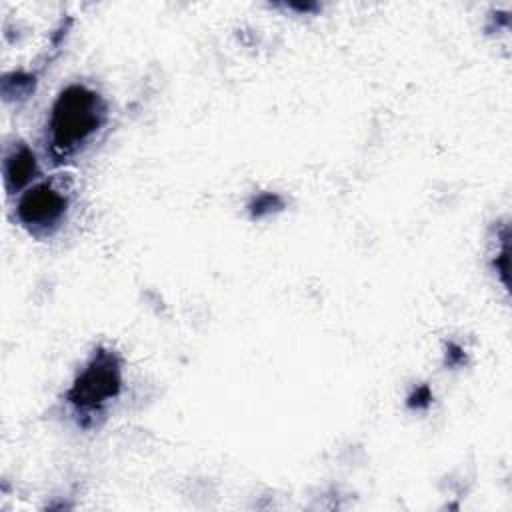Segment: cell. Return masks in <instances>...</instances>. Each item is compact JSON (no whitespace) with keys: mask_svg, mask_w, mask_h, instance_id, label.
Here are the masks:
<instances>
[{"mask_svg":"<svg viewBox=\"0 0 512 512\" xmlns=\"http://www.w3.org/2000/svg\"><path fill=\"white\" fill-rule=\"evenodd\" d=\"M108 122V102L84 82L64 86L46 122V154L54 164L78 156Z\"/></svg>","mask_w":512,"mask_h":512,"instance_id":"cell-1","label":"cell"},{"mask_svg":"<svg viewBox=\"0 0 512 512\" xmlns=\"http://www.w3.org/2000/svg\"><path fill=\"white\" fill-rule=\"evenodd\" d=\"M122 390V364L114 350L98 346L74 376L64 400L82 420L100 416Z\"/></svg>","mask_w":512,"mask_h":512,"instance_id":"cell-2","label":"cell"},{"mask_svg":"<svg viewBox=\"0 0 512 512\" xmlns=\"http://www.w3.org/2000/svg\"><path fill=\"white\" fill-rule=\"evenodd\" d=\"M70 206V184L62 176L34 182L20 192L14 216L32 236H50L62 224Z\"/></svg>","mask_w":512,"mask_h":512,"instance_id":"cell-3","label":"cell"},{"mask_svg":"<svg viewBox=\"0 0 512 512\" xmlns=\"http://www.w3.org/2000/svg\"><path fill=\"white\" fill-rule=\"evenodd\" d=\"M2 174H4L6 192L10 196L20 194V190H26L28 186H32V182L38 174V160H36L32 148L24 142H14L4 152Z\"/></svg>","mask_w":512,"mask_h":512,"instance_id":"cell-4","label":"cell"}]
</instances>
